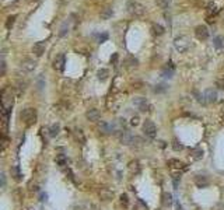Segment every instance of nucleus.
<instances>
[{"label": "nucleus", "instance_id": "1", "mask_svg": "<svg viewBox=\"0 0 224 210\" xmlns=\"http://www.w3.org/2000/svg\"><path fill=\"white\" fill-rule=\"evenodd\" d=\"M20 116H21L23 122H24L25 125H32L36 119V111L34 108H25Z\"/></svg>", "mask_w": 224, "mask_h": 210}, {"label": "nucleus", "instance_id": "2", "mask_svg": "<svg viewBox=\"0 0 224 210\" xmlns=\"http://www.w3.org/2000/svg\"><path fill=\"white\" fill-rule=\"evenodd\" d=\"M127 11H129L132 15H135V17H142V15L144 14L146 9H144V6H142V4L137 3V2H130V3L127 4Z\"/></svg>", "mask_w": 224, "mask_h": 210}, {"label": "nucleus", "instance_id": "3", "mask_svg": "<svg viewBox=\"0 0 224 210\" xmlns=\"http://www.w3.org/2000/svg\"><path fill=\"white\" fill-rule=\"evenodd\" d=\"M143 132L146 133V136H148L150 139H153V137H156L157 128H156V125L153 123L151 121H146L144 123H143Z\"/></svg>", "mask_w": 224, "mask_h": 210}, {"label": "nucleus", "instance_id": "4", "mask_svg": "<svg viewBox=\"0 0 224 210\" xmlns=\"http://www.w3.org/2000/svg\"><path fill=\"white\" fill-rule=\"evenodd\" d=\"M133 105L140 111V112H146V111H148V102H147V100L143 98V97H136L135 98Z\"/></svg>", "mask_w": 224, "mask_h": 210}, {"label": "nucleus", "instance_id": "5", "mask_svg": "<svg viewBox=\"0 0 224 210\" xmlns=\"http://www.w3.org/2000/svg\"><path fill=\"white\" fill-rule=\"evenodd\" d=\"M195 35H196L197 39L205 41L209 37V30H207L206 25H197L196 30H195Z\"/></svg>", "mask_w": 224, "mask_h": 210}, {"label": "nucleus", "instance_id": "6", "mask_svg": "<svg viewBox=\"0 0 224 210\" xmlns=\"http://www.w3.org/2000/svg\"><path fill=\"white\" fill-rule=\"evenodd\" d=\"M175 46H176V49H178L179 52H185L186 49L189 48V42H188V39H186L185 37L176 38V39H175Z\"/></svg>", "mask_w": 224, "mask_h": 210}, {"label": "nucleus", "instance_id": "7", "mask_svg": "<svg viewBox=\"0 0 224 210\" xmlns=\"http://www.w3.org/2000/svg\"><path fill=\"white\" fill-rule=\"evenodd\" d=\"M205 100H206V104H210V102H214L216 100H217V93H216V90L213 89H207L206 91H205Z\"/></svg>", "mask_w": 224, "mask_h": 210}, {"label": "nucleus", "instance_id": "8", "mask_svg": "<svg viewBox=\"0 0 224 210\" xmlns=\"http://www.w3.org/2000/svg\"><path fill=\"white\" fill-rule=\"evenodd\" d=\"M98 195H100L101 200L108 202V200H111V199L114 198V192L109 191L108 188H102V189H100V192H98Z\"/></svg>", "mask_w": 224, "mask_h": 210}, {"label": "nucleus", "instance_id": "9", "mask_svg": "<svg viewBox=\"0 0 224 210\" xmlns=\"http://www.w3.org/2000/svg\"><path fill=\"white\" fill-rule=\"evenodd\" d=\"M161 203H163L164 207H170V206H172V203H174L172 195H171V193H168V192H164L163 196H161Z\"/></svg>", "mask_w": 224, "mask_h": 210}, {"label": "nucleus", "instance_id": "10", "mask_svg": "<svg viewBox=\"0 0 224 210\" xmlns=\"http://www.w3.org/2000/svg\"><path fill=\"white\" fill-rule=\"evenodd\" d=\"M85 118L88 119L90 122H97L98 119H100V111L98 109H88L87 112H85Z\"/></svg>", "mask_w": 224, "mask_h": 210}, {"label": "nucleus", "instance_id": "11", "mask_svg": "<svg viewBox=\"0 0 224 210\" xmlns=\"http://www.w3.org/2000/svg\"><path fill=\"white\" fill-rule=\"evenodd\" d=\"M133 137L135 136H132V133H130V132H127V130L122 132V134H121L122 143L126 144V146H132V143H133Z\"/></svg>", "mask_w": 224, "mask_h": 210}, {"label": "nucleus", "instance_id": "12", "mask_svg": "<svg viewBox=\"0 0 224 210\" xmlns=\"http://www.w3.org/2000/svg\"><path fill=\"white\" fill-rule=\"evenodd\" d=\"M44 52H45V43L44 42H36L32 46V53L35 56H42Z\"/></svg>", "mask_w": 224, "mask_h": 210}, {"label": "nucleus", "instance_id": "13", "mask_svg": "<svg viewBox=\"0 0 224 210\" xmlns=\"http://www.w3.org/2000/svg\"><path fill=\"white\" fill-rule=\"evenodd\" d=\"M195 183H196L197 188H206L209 185V179L205 175H196L195 177Z\"/></svg>", "mask_w": 224, "mask_h": 210}, {"label": "nucleus", "instance_id": "14", "mask_svg": "<svg viewBox=\"0 0 224 210\" xmlns=\"http://www.w3.org/2000/svg\"><path fill=\"white\" fill-rule=\"evenodd\" d=\"M36 63L34 60H31V59H25V60L21 62V69L25 70V72H32L34 69H35Z\"/></svg>", "mask_w": 224, "mask_h": 210}, {"label": "nucleus", "instance_id": "15", "mask_svg": "<svg viewBox=\"0 0 224 210\" xmlns=\"http://www.w3.org/2000/svg\"><path fill=\"white\" fill-rule=\"evenodd\" d=\"M53 67L56 70H63L64 67V55H58L53 60Z\"/></svg>", "mask_w": 224, "mask_h": 210}, {"label": "nucleus", "instance_id": "16", "mask_svg": "<svg viewBox=\"0 0 224 210\" xmlns=\"http://www.w3.org/2000/svg\"><path fill=\"white\" fill-rule=\"evenodd\" d=\"M100 130L104 134H109L114 132V125H111V123H105V122H102L100 125Z\"/></svg>", "mask_w": 224, "mask_h": 210}, {"label": "nucleus", "instance_id": "17", "mask_svg": "<svg viewBox=\"0 0 224 210\" xmlns=\"http://www.w3.org/2000/svg\"><path fill=\"white\" fill-rule=\"evenodd\" d=\"M191 157L193 160H202L203 159V150L200 147H196V149L191 150Z\"/></svg>", "mask_w": 224, "mask_h": 210}, {"label": "nucleus", "instance_id": "18", "mask_svg": "<svg viewBox=\"0 0 224 210\" xmlns=\"http://www.w3.org/2000/svg\"><path fill=\"white\" fill-rule=\"evenodd\" d=\"M112 14H114V11H112L111 7H105V9H102L100 17H101V20H109L112 17Z\"/></svg>", "mask_w": 224, "mask_h": 210}, {"label": "nucleus", "instance_id": "19", "mask_svg": "<svg viewBox=\"0 0 224 210\" xmlns=\"http://www.w3.org/2000/svg\"><path fill=\"white\" fill-rule=\"evenodd\" d=\"M125 64H126L127 67H136L137 64H139V60H137L135 56H127V58L125 59Z\"/></svg>", "mask_w": 224, "mask_h": 210}, {"label": "nucleus", "instance_id": "20", "mask_svg": "<svg viewBox=\"0 0 224 210\" xmlns=\"http://www.w3.org/2000/svg\"><path fill=\"white\" fill-rule=\"evenodd\" d=\"M168 164L171 165V168H175V170H185V164L184 163H181V161H178V160H170V163H168Z\"/></svg>", "mask_w": 224, "mask_h": 210}, {"label": "nucleus", "instance_id": "21", "mask_svg": "<svg viewBox=\"0 0 224 210\" xmlns=\"http://www.w3.org/2000/svg\"><path fill=\"white\" fill-rule=\"evenodd\" d=\"M108 76H109V72L106 69H100L97 72V77L101 80V81H105V80L108 79Z\"/></svg>", "mask_w": 224, "mask_h": 210}, {"label": "nucleus", "instance_id": "22", "mask_svg": "<svg viewBox=\"0 0 224 210\" xmlns=\"http://www.w3.org/2000/svg\"><path fill=\"white\" fill-rule=\"evenodd\" d=\"M59 130H60V126H59L58 123L52 125L51 128H49V136H51V137H56L59 134Z\"/></svg>", "mask_w": 224, "mask_h": 210}, {"label": "nucleus", "instance_id": "23", "mask_svg": "<svg viewBox=\"0 0 224 210\" xmlns=\"http://www.w3.org/2000/svg\"><path fill=\"white\" fill-rule=\"evenodd\" d=\"M129 170L130 172H133V174H139L140 172V164L139 161H132L129 164Z\"/></svg>", "mask_w": 224, "mask_h": 210}, {"label": "nucleus", "instance_id": "24", "mask_svg": "<svg viewBox=\"0 0 224 210\" xmlns=\"http://www.w3.org/2000/svg\"><path fill=\"white\" fill-rule=\"evenodd\" d=\"M164 27L163 25H160V24H153V32L156 34V35H163L164 34Z\"/></svg>", "mask_w": 224, "mask_h": 210}, {"label": "nucleus", "instance_id": "25", "mask_svg": "<svg viewBox=\"0 0 224 210\" xmlns=\"http://www.w3.org/2000/svg\"><path fill=\"white\" fill-rule=\"evenodd\" d=\"M74 136H76V139L79 140L80 143L81 144H84L85 143V137H84V133H83L81 130H80V129H77L76 132H74Z\"/></svg>", "mask_w": 224, "mask_h": 210}, {"label": "nucleus", "instance_id": "26", "mask_svg": "<svg viewBox=\"0 0 224 210\" xmlns=\"http://www.w3.org/2000/svg\"><path fill=\"white\" fill-rule=\"evenodd\" d=\"M213 42H214V46H216V48L220 49V48H223V45H224V38L218 35V37L214 38V41H213Z\"/></svg>", "mask_w": 224, "mask_h": 210}, {"label": "nucleus", "instance_id": "27", "mask_svg": "<svg viewBox=\"0 0 224 210\" xmlns=\"http://www.w3.org/2000/svg\"><path fill=\"white\" fill-rule=\"evenodd\" d=\"M11 174L15 179H20V178H21V172H20V168H18L17 165H14V167L11 168Z\"/></svg>", "mask_w": 224, "mask_h": 210}, {"label": "nucleus", "instance_id": "28", "mask_svg": "<svg viewBox=\"0 0 224 210\" xmlns=\"http://www.w3.org/2000/svg\"><path fill=\"white\" fill-rule=\"evenodd\" d=\"M136 210H147V204H146L142 199H137L136 200Z\"/></svg>", "mask_w": 224, "mask_h": 210}, {"label": "nucleus", "instance_id": "29", "mask_svg": "<svg viewBox=\"0 0 224 210\" xmlns=\"http://www.w3.org/2000/svg\"><path fill=\"white\" fill-rule=\"evenodd\" d=\"M172 74H174L172 67H164V70H163V76L164 77H172Z\"/></svg>", "mask_w": 224, "mask_h": 210}, {"label": "nucleus", "instance_id": "30", "mask_svg": "<svg viewBox=\"0 0 224 210\" xmlns=\"http://www.w3.org/2000/svg\"><path fill=\"white\" fill-rule=\"evenodd\" d=\"M56 163H58L60 167H63V165H66V157H64L63 154H59L58 157H56Z\"/></svg>", "mask_w": 224, "mask_h": 210}, {"label": "nucleus", "instance_id": "31", "mask_svg": "<svg viewBox=\"0 0 224 210\" xmlns=\"http://www.w3.org/2000/svg\"><path fill=\"white\" fill-rule=\"evenodd\" d=\"M171 0H157V6H160L161 9H167L170 4Z\"/></svg>", "mask_w": 224, "mask_h": 210}, {"label": "nucleus", "instance_id": "32", "mask_svg": "<svg viewBox=\"0 0 224 210\" xmlns=\"http://www.w3.org/2000/svg\"><path fill=\"white\" fill-rule=\"evenodd\" d=\"M172 149L175 150V151H181V150L184 149V146L179 143L178 140H174V142H172Z\"/></svg>", "mask_w": 224, "mask_h": 210}, {"label": "nucleus", "instance_id": "33", "mask_svg": "<svg viewBox=\"0 0 224 210\" xmlns=\"http://www.w3.org/2000/svg\"><path fill=\"white\" fill-rule=\"evenodd\" d=\"M15 17H17V15H10L9 19H7V21H6V27L7 28H11V25L14 24V21H15Z\"/></svg>", "mask_w": 224, "mask_h": 210}, {"label": "nucleus", "instance_id": "34", "mask_svg": "<svg viewBox=\"0 0 224 210\" xmlns=\"http://www.w3.org/2000/svg\"><path fill=\"white\" fill-rule=\"evenodd\" d=\"M67 32H69V25H67V23H66V24H63V25H62V28H60V32H59V35H60V37H64V35H66Z\"/></svg>", "mask_w": 224, "mask_h": 210}, {"label": "nucleus", "instance_id": "35", "mask_svg": "<svg viewBox=\"0 0 224 210\" xmlns=\"http://www.w3.org/2000/svg\"><path fill=\"white\" fill-rule=\"evenodd\" d=\"M142 143H143V140L140 139V137L135 136V137H133V143H132V146H136V147H139V146H142Z\"/></svg>", "mask_w": 224, "mask_h": 210}, {"label": "nucleus", "instance_id": "36", "mask_svg": "<svg viewBox=\"0 0 224 210\" xmlns=\"http://www.w3.org/2000/svg\"><path fill=\"white\" fill-rule=\"evenodd\" d=\"M167 90V87L164 84H158L156 85V89H154V93H164Z\"/></svg>", "mask_w": 224, "mask_h": 210}, {"label": "nucleus", "instance_id": "37", "mask_svg": "<svg viewBox=\"0 0 224 210\" xmlns=\"http://www.w3.org/2000/svg\"><path fill=\"white\" fill-rule=\"evenodd\" d=\"M216 87L220 90H224V79H217L216 80Z\"/></svg>", "mask_w": 224, "mask_h": 210}, {"label": "nucleus", "instance_id": "38", "mask_svg": "<svg viewBox=\"0 0 224 210\" xmlns=\"http://www.w3.org/2000/svg\"><path fill=\"white\" fill-rule=\"evenodd\" d=\"M139 121H140L139 116H133V118L130 119V125H132V126H137V125H139Z\"/></svg>", "mask_w": 224, "mask_h": 210}, {"label": "nucleus", "instance_id": "39", "mask_svg": "<svg viewBox=\"0 0 224 210\" xmlns=\"http://www.w3.org/2000/svg\"><path fill=\"white\" fill-rule=\"evenodd\" d=\"M95 38H98V42H104V41L106 39V38H108V35H106V34H102V35H95Z\"/></svg>", "mask_w": 224, "mask_h": 210}, {"label": "nucleus", "instance_id": "40", "mask_svg": "<svg viewBox=\"0 0 224 210\" xmlns=\"http://www.w3.org/2000/svg\"><path fill=\"white\" fill-rule=\"evenodd\" d=\"M0 66H2V76H4V73H6V62H4V59H2Z\"/></svg>", "mask_w": 224, "mask_h": 210}, {"label": "nucleus", "instance_id": "41", "mask_svg": "<svg viewBox=\"0 0 224 210\" xmlns=\"http://www.w3.org/2000/svg\"><path fill=\"white\" fill-rule=\"evenodd\" d=\"M121 202L125 204V206H127V195H122L121 196Z\"/></svg>", "mask_w": 224, "mask_h": 210}, {"label": "nucleus", "instance_id": "42", "mask_svg": "<svg viewBox=\"0 0 224 210\" xmlns=\"http://www.w3.org/2000/svg\"><path fill=\"white\" fill-rule=\"evenodd\" d=\"M213 210H224V204H221V203L216 204V206L213 207Z\"/></svg>", "mask_w": 224, "mask_h": 210}, {"label": "nucleus", "instance_id": "43", "mask_svg": "<svg viewBox=\"0 0 224 210\" xmlns=\"http://www.w3.org/2000/svg\"><path fill=\"white\" fill-rule=\"evenodd\" d=\"M2 146H3V149H6V147H7V139H6V136H3V144H2Z\"/></svg>", "mask_w": 224, "mask_h": 210}, {"label": "nucleus", "instance_id": "44", "mask_svg": "<svg viewBox=\"0 0 224 210\" xmlns=\"http://www.w3.org/2000/svg\"><path fill=\"white\" fill-rule=\"evenodd\" d=\"M116 59H118V55H116V53H115V55H114V56H112V58H111V63H115V62H116Z\"/></svg>", "mask_w": 224, "mask_h": 210}, {"label": "nucleus", "instance_id": "45", "mask_svg": "<svg viewBox=\"0 0 224 210\" xmlns=\"http://www.w3.org/2000/svg\"><path fill=\"white\" fill-rule=\"evenodd\" d=\"M6 183V179H4V174H2V186H4Z\"/></svg>", "mask_w": 224, "mask_h": 210}, {"label": "nucleus", "instance_id": "46", "mask_svg": "<svg viewBox=\"0 0 224 210\" xmlns=\"http://www.w3.org/2000/svg\"><path fill=\"white\" fill-rule=\"evenodd\" d=\"M46 198H48L46 193H42V195H41V200H46Z\"/></svg>", "mask_w": 224, "mask_h": 210}, {"label": "nucleus", "instance_id": "47", "mask_svg": "<svg viewBox=\"0 0 224 210\" xmlns=\"http://www.w3.org/2000/svg\"><path fill=\"white\" fill-rule=\"evenodd\" d=\"M176 210H184V209H182V206H181V203H179V202L176 203Z\"/></svg>", "mask_w": 224, "mask_h": 210}, {"label": "nucleus", "instance_id": "48", "mask_svg": "<svg viewBox=\"0 0 224 210\" xmlns=\"http://www.w3.org/2000/svg\"><path fill=\"white\" fill-rule=\"evenodd\" d=\"M28 2H36V0H28Z\"/></svg>", "mask_w": 224, "mask_h": 210}, {"label": "nucleus", "instance_id": "49", "mask_svg": "<svg viewBox=\"0 0 224 210\" xmlns=\"http://www.w3.org/2000/svg\"><path fill=\"white\" fill-rule=\"evenodd\" d=\"M158 210H163V209H158Z\"/></svg>", "mask_w": 224, "mask_h": 210}, {"label": "nucleus", "instance_id": "50", "mask_svg": "<svg viewBox=\"0 0 224 210\" xmlns=\"http://www.w3.org/2000/svg\"><path fill=\"white\" fill-rule=\"evenodd\" d=\"M24 210H27V209H24Z\"/></svg>", "mask_w": 224, "mask_h": 210}]
</instances>
